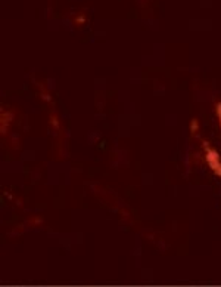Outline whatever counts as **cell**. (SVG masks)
Here are the masks:
<instances>
[{
  "instance_id": "1",
  "label": "cell",
  "mask_w": 221,
  "mask_h": 287,
  "mask_svg": "<svg viewBox=\"0 0 221 287\" xmlns=\"http://www.w3.org/2000/svg\"><path fill=\"white\" fill-rule=\"evenodd\" d=\"M206 148V161L209 163V166L221 176V161H220V157H218V154L214 151V150H211V148H208L205 145Z\"/></svg>"
},
{
  "instance_id": "2",
  "label": "cell",
  "mask_w": 221,
  "mask_h": 287,
  "mask_svg": "<svg viewBox=\"0 0 221 287\" xmlns=\"http://www.w3.org/2000/svg\"><path fill=\"white\" fill-rule=\"evenodd\" d=\"M217 112H218V117H220V123H221V104H217Z\"/></svg>"
}]
</instances>
